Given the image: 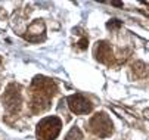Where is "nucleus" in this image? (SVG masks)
Returning <instances> with one entry per match:
<instances>
[{"instance_id": "f257e3e1", "label": "nucleus", "mask_w": 149, "mask_h": 140, "mask_svg": "<svg viewBox=\"0 0 149 140\" xmlns=\"http://www.w3.org/2000/svg\"><path fill=\"white\" fill-rule=\"evenodd\" d=\"M62 123L58 116H47L41 119L37 125V137L38 140H55L61 131Z\"/></svg>"}, {"instance_id": "f03ea898", "label": "nucleus", "mask_w": 149, "mask_h": 140, "mask_svg": "<svg viewBox=\"0 0 149 140\" xmlns=\"http://www.w3.org/2000/svg\"><path fill=\"white\" fill-rule=\"evenodd\" d=\"M90 128L93 130V133L99 137H106L112 133V123L108 118V115L100 112L96 114L92 119H90Z\"/></svg>"}, {"instance_id": "7ed1b4c3", "label": "nucleus", "mask_w": 149, "mask_h": 140, "mask_svg": "<svg viewBox=\"0 0 149 140\" xmlns=\"http://www.w3.org/2000/svg\"><path fill=\"white\" fill-rule=\"evenodd\" d=\"M70 109L75 114H87L92 111V103L83 94H72L68 97Z\"/></svg>"}, {"instance_id": "20e7f679", "label": "nucleus", "mask_w": 149, "mask_h": 140, "mask_svg": "<svg viewBox=\"0 0 149 140\" xmlns=\"http://www.w3.org/2000/svg\"><path fill=\"white\" fill-rule=\"evenodd\" d=\"M95 55H96V58L99 59L100 62H108L106 58L111 56V47L108 46V43H105V42L97 43V46L95 49Z\"/></svg>"}, {"instance_id": "39448f33", "label": "nucleus", "mask_w": 149, "mask_h": 140, "mask_svg": "<svg viewBox=\"0 0 149 140\" xmlns=\"http://www.w3.org/2000/svg\"><path fill=\"white\" fill-rule=\"evenodd\" d=\"M65 140H83V134H81L80 128L78 127H72L70 130V133L67 134Z\"/></svg>"}, {"instance_id": "423d86ee", "label": "nucleus", "mask_w": 149, "mask_h": 140, "mask_svg": "<svg viewBox=\"0 0 149 140\" xmlns=\"http://www.w3.org/2000/svg\"><path fill=\"white\" fill-rule=\"evenodd\" d=\"M118 27H121V21H118V19H111L108 22V28H118Z\"/></svg>"}, {"instance_id": "0eeeda50", "label": "nucleus", "mask_w": 149, "mask_h": 140, "mask_svg": "<svg viewBox=\"0 0 149 140\" xmlns=\"http://www.w3.org/2000/svg\"><path fill=\"white\" fill-rule=\"evenodd\" d=\"M78 44H80V46H78L80 49H86V44H87V38H83V40H81V42H80Z\"/></svg>"}]
</instances>
